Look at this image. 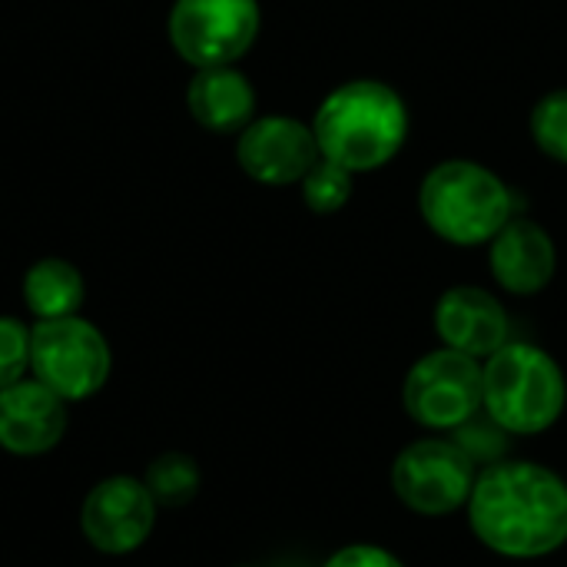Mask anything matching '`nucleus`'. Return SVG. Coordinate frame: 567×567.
<instances>
[{"label": "nucleus", "instance_id": "f257e3e1", "mask_svg": "<svg viewBox=\"0 0 567 567\" xmlns=\"http://www.w3.org/2000/svg\"><path fill=\"white\" fill-rule=\"evenodd\" d=\"M472 535L512 561H538L567 545V478L528 458L478 472L465 505Z\"/></svg>", "mask_w": 567, "mask_h": 567}, {"label": "nucleus", "instance_id": "f03ea898", "mask_svg": "<svg viewBox=\"0 0 567 567\" xmlns=\"http://www.w3.org/2000/svg\"><path fill=\"white\" fill-rule=\"evenodd\" d=\"M312 133L326 159L349 173H369L402 150L409 113L392 86L379 80H352L322 100Z\"/></svg>", "mask_w": 567, "mask_h": 567}, {"label": "nucleus", "instance_id": "7ed1b4c3", "mask_svg": "<svg viewBox=\"0 0 567 567\" xmlns=\"http://www.w3.org/2000/svg\"><path fill=\"white\" fill-rule=\"evenodd\" d=\"M567 405L561 365L532 342H505L482 365V412L508 435H542Z\"/></svg>", "mask_w": 567, "mask_h": 567}, {"label": "nucleus", "instance_id": "20e7f679", "mask_svg": "<svg viewBox=\"0 0 567 567\" xmlns=\"http://www.w3.org/2000/svg\"><path fill=\"white\" fill-rule=\"evenodd\" d=\"M419 206L425 223L452 246H482L512 219L508 186L468 159L435 166L422 183Z\"/></svg>", "mask_w": 567, "mask_h": 567}, {"label": "nucleus", "instance_id": "39448f33", "mask_svg": "<svg viewBox=\"0 0 567 567\" xmlns=\"http://www.w3.org/2000/svg\"><path fill=\"white\" fill-rule=\"evenodd\" d=\"M110 365L113 359L103 332L80 316L40 319L30 329L33 379L63 402H83L96 395L110 379Z\"/></svg>", "mask_w": 567, "mask_h": 567}, {"label": "nucleus", "instance_id": "423d86ee", "mask_svg": "<svg viewBox=\"0 0 567 567\" xmlns=\"http://www.w3.org/2000/svg\"><path fill=\"white\" fill-rule=\"evenodd\" d=\"M402 409L429 432H455L482 412V362L449 346L425 352L402 382Z\"/></svg>", "mask_w": 567, "mask_h": 567}, {"label": "nucleus", "instance_id": "0eeeda50", "mask_svg": "<svg viewBox=\"0 0 567 567\" xmlns=\"http://www.w3.org/2000/svg\"><path fill=\"white\" fill-rule=\"evenodd\" d=\"M478 465L452 439H419L392 462L395 498L422 518H445L468 505Z\"/></svg>", "mask_w": 567, "mask_h": 567}, {"label": "nucleus", "instance_id": "6e6552de", "mask_svg": "<svg viewBox=\"0 0 567 567\" xmlns=\"http://www.w3.org/2000/svg\"><path fill=\"white\" fill-rule=\"evenodd\" d=\"M259 33L256 0H176L169 13V40L176 53L199 66H229Z\"/></svg>", "mask_w": 567, "mask_h": 567}, {"label": "nucleus", "instance_id": "1a4fd4ad", "mask_svg": "<svg viewBox=\"0 0 567 567\" xmlns=\"http://www.w3.org/2000/svg\"><path fill=\"white\" fill-rule=\"evenodd\" d=\"M156 525V502L140 478L113 475L90 488L80 528L86 542L103 555H130L136 551Z\"/></svg>", "mask_w": 567, "mask_h": 567}, {"label": "nucleus", "instance_id": "9d476101", "mask_svg": "<svg viewBox=\"0 0 567 567\" xmlns=\"http://www.w3.org/2000/svg\"><path fill=\"white\" fill-rule=\"evenodd\" d=\"M239 166L269 186H286L302 179L319 163V143L309 126L289 116H266L243 130L236 146Z\"/></svg>", "mask_w": 567, "mask_h": 567}, {"label": "nucleus", "instance_id": "9b49d317", "mask_svg": "<svg viewBox=\"0 0 567 567\" xmlns=\"http://www.w3.org/2000/svg\"><path fill=\"white\" fill-rule=\"evenodd\" d=\"M66 432V402L37 379L0 389V449L10 455H43Z\"/></svg>", "mask_w": 567, "mask_h": 567}, {"label": "nucleus", "instance_id": "f8f14e48", "mask_svg": "<svg viewBox=\"0 0 567 567\" xmlns=\"http://www.w3.org/2000/svg\"><path fill=\"white\" fill-rule=\"evenodd\" d=\"M435 332L449 349L472 359H488L505 342H512L505 306L478 286H455L442 292L435 302Z\"/></svg>", "mask_w": 567, "mask_h": 567}, {"label": "nucleus", "instance_id": "ddd939ff", "mask_svg": "<svg viewBox=\"0 0 567 567\" xmlns=\"http://www.w3.org/2000/svg\"><path fill=\"white\" fill-rule=\"evenodd\" d=\"M558 256L551 236L528 219H508L492 239V272L512 296H535L555 276Z\"/></svg>", "mask_w": 567, "mask_h": 567}, {"label": "nucleus", "instance_id": "4468645a", "mask_svg": "<svg viewBox=\"0 0 567 567\" xmlns=\"http://www.w3.org/2000/svg\"><path fill=\"white\" fill-rule=\"evenodd\" d=\"M186 103L199 126L213 133H236L249 123L256 110V93L239 70L209 66L193 76Z\"/></svg>", "mask_w": 567, "mask_h": 567}, {"label": "nucleus", "instance_id": "2eb2a0df", "mask_svg": "<svg viewBox=\"0 0 567 567\" xmlns=\"http://www.w3.org/2000/svg\"><path fill=\"white\" fill-rule=\"evenodd\" d=\"M23 299L37 319L76 316L83 306V276L66 259H40L23 276Z\"/></svg>", "mask_w": 567, "mask_h": 567}, {"label": "nucleus", "instance_id": "dca6fc26", "mask_svg": "<svg viewBox=\"0 0 567 567\" xmlns=\"http://www.w3.org/2000/svg\"><path fill=\"white\" fill-rule=\"evenodd\" d=\"M143 485L150 488V495H153L156 505H163V508H183V505H189L199 495L203 472H199V465H196L193 455L166 452V455H159V458L150 462V468L143 475Z\"/></svg>", "mask_w": 567, "mask_h": 567}, {"label": "nucleus", "instance_id": "f3484780", "mask_svg": "<svg viewBox=\"0 0 567 567\" xmlns=\"http://www.w3.org/2000/svg\"><path fill=\"white\" fill-rule=\"evenodd\" d=\"M449 439L478 465V472L482 468H488V465H495V462H505V455H508V432L498 425V422H492L485 412H478V415H472L465 425H458L455 432H449Z\"/></svg>", "mask_w": 567, "mask_h": 567}, {"label": "nucleus", "instance_id": "a211bd4d", "mask_svg": "<svg viewBox=\"0 0 567 567\" xmlns=\"http://www.w3.org/2000/svg\"><path fill=\"white\" fill-rule=\"evenodd\" d=\"M349 193H352V173L346 166L326 159V156L302 176V196H306V206L312 213L326 216V213L342 209Z\"/></svg>", "mask_w": 567, "mask_h": 567}, {"label": "nucleus", "instance_id": "6ab92c4d", "mask_svg": "<svg viewBox=\"0 0 567 567\" xmlns=\"http://www.w3.org/2000/svg\"><path fill=\"white\" fill-rule=\"evenodd\" d=\"M535 143L558 163H567V90L548 93L532 113Z\"/></svg>", "mask_w": 567, "mask_h": 567}, {"label": "nucleus", "instance_id": "aec40b11", "mask_svg": "<svg viewBox=\"0 0 567 567\" xmlns=\"http://www.w3.org/2000/svg\"><path fill=\"white\" fill-rule=\"evenodd\" d=\"M27 369H30V329L13 316H0V389L20 382Z\"/></svg>", "mask_w": 567, "mask_h": 567}, {"label": "nucleus", "instance_id": "412c9836", "mask_svg": "<svg viewBox=\"0 0 567 567\" xmlns=\"http://www.w3.org/2000/svg\"><path fill=\"white\" fill-rule=\"evenodd\" d=\"M322 567H405L382 545H346Z\"/></svg>", "mask_w": 567, "mask_h": 567}, {"label": "nucleus", "instance_id": "4be33fe9", "mask_svg": "<svg viewBox=\"0 0 567 567\" xmlns=\"http://www.w3.org/2000/svg\"><path fill=\"white\" fill-rule=\"evenodd\" d=\"M236 567H252V565H236Z\"/></svg>", "mask_w": 567, "mask_h": 567}]
</instances>
